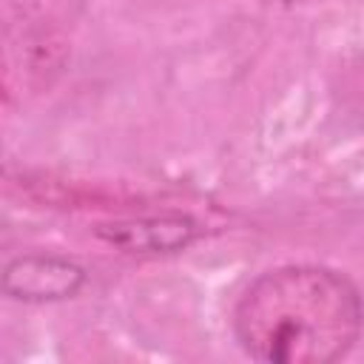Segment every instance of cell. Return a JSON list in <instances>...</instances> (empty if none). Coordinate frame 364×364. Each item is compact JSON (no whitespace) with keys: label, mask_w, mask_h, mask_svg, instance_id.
<instances>
[{"label":"cell","mask_w":364,"mask_h":364,"mask_svg":"<svg viewBox=\"0 0 364 364\" xmlns=\"http://www.w3.org/2000/svg\"><path fill=\"white\" fill-rule=\"evenodd\" d=\"M233 333L264 364H330L358 341V290L344 273L316 264L267 270L236 301Z\"/></svg>","instance_id":"1"},{"label":"cell","mask_w":364,"mask_h":364,"mask_svg":"<svg viewBox=\"0 0 364 364\" xmlns=\"http://www.w3.org/2000/svg\"><path fill=\"white\" fill-rule=\"evenodd\" d=\"M82 284V264L57 253H26L0 270V290L14 301L28 304L71 299Z\"/></svg>","instance_id":"3"},{"label":"cell","mask_w":364,"mask_h":364,"mask_svg":"<svg viewBox=\"0 0 364 364\" xmlns=\"http://www.w3.org/2000/svg\"><path fill=\"white\" fill-rule=\"evenodd\" d=\"M65 63L60 31L37 11L0 9V114L46 91Z\"/></svg>","instance_id":"2"},{"label":"cell","mask_w":364,"mask_h":364,"mask_svg":"<svg viewBox=\"0 0 364 364\" xmlns=\"http://www.w3.org/2000/svg\"><path fill=\"white\" fill-rule=\"evenodd\" d=\"M97 236L125 253H173L196 239V225L188 216H145L100 225Z\"/></svg>","instance_id":"4"}]
</instances>
